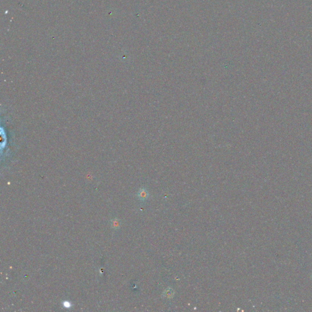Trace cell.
I'll list each match as a JSON object with an SVG mask.
<instances>
[{
    "mask_svg": "<svg viewBox=\"0 0 312 312\" xmlns=\"http://www.w3.org/2000/svg\"><path fill=\"white\" fill-rule=\"evenodd\" d=\"M138 197L140 200L142 201H144L147 199L149 197V193L148 191L144 189H141L138 193Z\"/></svg>",
    "mask_w": 312,
    "mask_h": 312,
    "instance_id": "cell-1",
    "label": "cell"
},
{
    "mask_svg": "<svg viewBox=\"0 0 312 312\" xmlns=\"http://www.w3.org/2000/svg\"><path fill=\"white\" fill-rule=\"evenodd\" d=\"M174 290L171 288H166L164 292V296L167 299L173 298L174 297Z\"/></svg>",
    "mask_w": 312,
    "mask_h": 312,
    "instance_id": "cell-2",
    "label": "cell"
},
{
    "mask_svg": "<svg viewBox=\"0 0 312 312\" xmlns=\"http://www.w3.org/2000/svg\"><path fill=\"white\" fill-rule=\"evenodd\" d=\"M119 226H120V223H119V222L118 220L116 219V220H115L113 221L112 226H113V228L118 229L119 227Z\"/></svg>",
    "mask_w": 312,
    "mask_h": 312,
    "instance_id": "cell-3",
    "label": "cell"
}]
</instances>
